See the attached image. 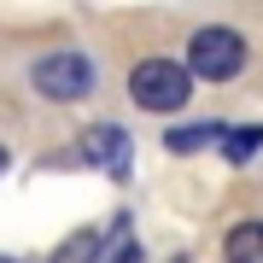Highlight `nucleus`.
Listing matches in <instances>:
<instances>
[{
  "label": "nucleus",
  "mask_w": 263,
  "mask_h": 263,
  "mask_svg": "<svg viewBox=\"0 0 263 263\" xmlns=\"http://www.w3.org/2000/svg\"><path fill=\"white\" fill-rule=\"evenodd\" d=\"M257 146H263V123H246V129H228L222 135V158L228 164H246Z\"/></svg>",
  "instance_id": "7"
},
{
  "label": "nucleus",
  "mask_w": 263,
  "mask_h": 263,
  "mask_svg": "<svg viewBox=\"0 0 263 263\" xmlns=\"http://www.w3.org/2000/svg\"><path fill=\"white\" fill-rule=\"evenodd\" d=\"M82 257H94V234H76V240H70L53 263H82Z\"/></svg>",
  "instance_id": "8"
},
{
  "label": "nucleus",
  "mask_w": 263,
  "mask_h": 263,
  "mask_svg": "<svg viewBox=\"0 0 263 263\" xmlns=\"http://www.w3.org/2000/svg\"><path fill=\"white\" fill-rule=\"evenodd\" d=\"M123 146H129V141H123L117 123H100V129H88V135H82L88 164H105V170H117V176H123Z\"/></svg>",
  "instance_id": "4"
},
{
  "label": "nucleus",
  "mask_w": 263,
  "mask_h": 263,
  "mask_svg": "<svg viewBox=\"0 0 263 263\" xmlns=\"http://www.w3.org/2000/svg\"><path fill=\"white\" fill-rule=\"evenodd\" d=\"M222 257L228 263H263V222L252 216V222H234L222 240Z\"/></svg>",
  "instance_id": "5"
},
{
  "label": "nucleus",
  "mask_w": 263,
  "mask_h": 263,
  "mask_svg": "<svg viewBox=\"0 0 263 263\" xmlns=\"http://www.w3.org/2000/svg\"><path fill=\"white\" fill-rule=\"evenodd\" d=\"M29 82H35L47 100H88V94H94V82H100V70H94V59H88V53L65 47V53H47V59H41V65L29 70Z\"/></svg>",
  "instance_id": "3"
},
{
  "label": "nucleus",
  "mask_w": 263,
  "mask_h": 263,
  "mask_svg": "<svg viewBox=\"0 0 263 263\" xmlns=\"http://www.w3.org/2000/svg\"><path fill=\"white\" fill-rule=\"evenodd\" d=\"M0 170H6V146H0Z\"/></svg>",
  "instance_id": "9"
},
{
  "label": "nucleus",
  "mask_w": 263,
  "mask_h": 263,
  "mask_svg": "<svg viewBox=\"0 0 263 263\" xmlns=\"http://www.w3.org/2000/svg\"><path fill=\"white\" fill-rule=\"evenodd\" d=\"M129 94L146 111H181L193 100V65H176V59H141L129 70Z\"/></svg>",
  "instance_id": "1"
},
{
  "label": "nucleus",
  "mask_w": 263,
  "mask_h": 263,
  "mask_svg": "<svg viewBox=\"0 0 263 263\" xmlns=\"http://www.w3.org/2000/svg\"><path fill=\"white\" fill-rule=\"evenodd\" d=\"M187 65L199 82H234V76L246 70V41H240V29H228V24H205V29H193V41H187Z\"/></svg>",
  "instance_id": "2"
},
{
  "label": "nucleus",
  "mask_w": 263,
  "mask_h": 263,
  "mask_svg": "<svg viewBox=\"0 0 263 263\" xmlns=\"http://www.w3.org/2000/svg\"><path fill=\"white\" fill-rule=\"evenodd\" d=\"M222 123H187V129H170L164 135V146L170 152H199V146H205V141H222Z\"/></svg>",
  "instance_id": "6"
}]
</instances>
